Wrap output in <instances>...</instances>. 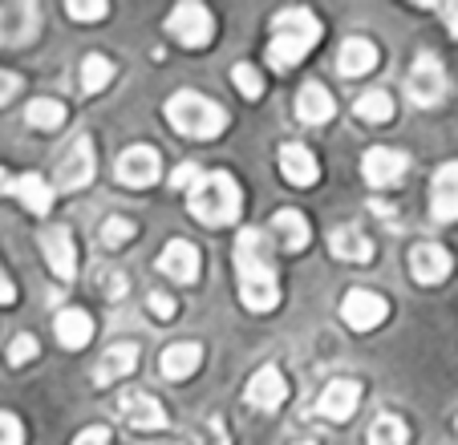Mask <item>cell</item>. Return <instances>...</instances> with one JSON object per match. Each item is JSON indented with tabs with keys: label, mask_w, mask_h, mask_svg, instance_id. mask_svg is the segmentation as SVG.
Listing matches in <instances>:
<instances>
[{
	"label": "cell",
	"mask_w": 458,
	"mask_h": 445,
	"mask_svg": "<svg viewBox=\"0 0 458 445\" xmlns=\"http://www.w3.org/2000/svg\"><path fill=\"white\" fill-rule=\"evenodd\" d=\"M235 272H240V300L248 312H272L280 304V280L272 264L268 235L248 227L235 239Z\"/></svg>",
	"instance_id": "1"
},
{
	"label": "cell",
	"mask_w": 458,
	"mask_h": 445,
	"mask_svg": "<svg viewBox=\"0 0 458 445\" xmlns=\"http://www.w3.org/2000/svg\"><path fill=\"white\" fill-rule=\"evenodd\" d=\"M187 206H191V214L199 222H208V227H227V222H235L243 211L240 182L224 171L203 174L199 187L187 190Z\"/></svg>",
	"instance_id": "2"
},
{
	"label": "cell",
	"mask_w": 458,
	"mask_h": 445,
	"mask_svg": "<svg viewBox=\"0 0 458 445\" xmlns=\"http://www.w3.org/2000/svg\"><path fill=\"white\" fill-rule=\"evenodd\" d=\"M320 41V21L312 17L309 9H288L276 17L272 25V45H268V65L288 69L301 65L304 57L312 53V45Z\"/></svg>",
	"instance_id": "3"
},
{
	"label": "cell",
	"mask_w": 458,
	"mask_h": 445,
	"mask_svg": "<svg viewBox=\"0 0 458 445\" xmlns=\"http://www.w3.org/2000/svg\"><path fill=\"white\" fill-rule=\"evenodd\" d=\"M166 118L182 138H199V142H211V138H219V130H227L224 105H216L203 94H191V89H179L166 102Z\"/></svg>",
	"instance_id": "4"
},
{
	"label": "cell",
	"mask_w": 458,
	"mask_h": 445,
	"mask_svg": "<svg viewBox=\"0 0 458 445\" xmlns=\"http://www.w3.org/2000/svg\"><path fill=\"white\" fill-rule=\"evenodd\" d=\"M166 33H171L182 49H208L211 37H216V21H211L208 4L187 0V4H179V9L166 17Z\"/></svg>",
	"instance_id": "5"
},
{
	"label": "cell",
	"mask_w": 458,
	"mask_h": 445,
	"mask_svg": "<svg viewBox=\"0 0 458 445\" xmlns=\"http://www.w3.org/2000/svg\"><path fill=\"white\" fill-rule=\"evenodd\" d=\"M406 89H410V102L422 105V110L442 102V94H446V69H442V61L434 57V53H422V57L414 61Z\"/></svg>",
	"instance_id": "6"
},
{
	"label": "cell",
	"mask_w": 458,
	"mask_h": 445,
	"mask_svg": "<svg viewBox=\"0 0 458 445\" xmlns=\"http://www.w3.org/2000/svg\"><path fill=\"white\" fill-rule=\"evenodd\" d=\"M389 316V304L381 300L377 291H365V288H353L341 300V320H345L353 332H373L381 320Z\"/></svg>",
	"instance_id": "7"
},
{
	"label": "cell",
	"mask_w": 458,
	"mask_h": 445,
	"mask_svg": "<svg viewBox=\"0 0 458 445\" xmlns=\"http://www.w3.org/2000/svg\"><path fill=\"white\" fill-rule=\"evenodd\" d=\"M41 251H45V259H49L57 280H65V283L78 280V248H73V235L65 231V227H45Z\"/></svg>",
	"instance_id": "8"
},
{
	"label": "cell",
	"mask_w": 458,
	"mask_h": 445,
	"mask_svg": "<svg viewBox=\"0 0 458 445\" xmlns=\"http://www.w3.org/2000/svg\"><path fill=\"white\" fill-rule=\"evenodd\" d=\"M37 25H41L37 4H29V0L0 4V45H29L37 37Z\"/></svg>",
	"instance_id": "9"
},
{
	"label": "cell",
	"mask_w": 458,
	"mask_h": 445,
	"mask_svg": "<svg viewBox=\"0 0 458 445\" xmlns=\"http://www.w3.org/2000/svg\"><path fill=\"white\" fill-rule=\"evenodd\" d=\"M406 166H410V158L402 150H389V146H373L361 158V171L369 187H394V182H402Z\"/></svg>",
	"instance_id": "10"
},
{
	"label": "cell",
	"mask_w": 458,
	"mask_h": 445,
	"mask_svg": "<svg viewBox=\"0 0 458 445\" xmlns=\"http://www.w3.org/2000/svg\"><path fill=\"white\" fill-rule=\"evenodd\" d=\"M89 179H94V142L81 134L78 142L70 146V155L61 158L57 187L61 190H81V187H89Z\"/></svg>",
	"instance_id": "11"
},
{
	"label": "cell",
	"mask_w": 458,
	"mask_h": 445,
	"mask_svg": "<svg viewBox=\"0 0 458 445\" xmlns=\"http://www.w3.org/2000/svg\"><path fill=\"white\" fill-rule=\"evenodd\" d=\"M163 163H158L155 146H130L126 155L118 158V182L122 187H150L158 179Z\"/></svg>",
	"instance_id": "12"
},
{
	"label": "cell",
	"mask_w": 458,
	"mask_h": 445,
	"mask_svg": "<svg viewBox=\"0 0 458 445\" xmlns=\"http://www.w3.org/2000/svg\"><path fill=\"white\" fill-rule=\"evenodd\" d=\"M284 401H288V381H284V373H280L276 365H264L256 377L248 381V405H256V409L272 413V409H280Z\"/></svg>",
	"instance_id": "13"
},
{
	"label": "cell",
	"mask_w": 458,
	"mask_h": 445,
	"mask_svg": "<svg viewBox=\"0 0 458 445\" xmlns=\"http://www.w3.org/2000/svg\"><path fill=\"white\" fill-rule=\"evenodd\" d=\"M357 405H361V385L357 381H329L317 401V413L325 421H349L357 413Z\"/></svg>",
	"instance_id": "14"
},
{
	"label": "cell",
	"mask_w": 458,
	"mask_h": 445,
	"mask_svg": "<svg viewBox=\"0 0 458 445\" xmlns=\"http://www.w3.org/2000/svg\"><path fill=\"white\" fill-rule=\"evenodd\" d=\"M450 267H454V259H450V251L442 243H418L410 251V275L418 283H442L450 275Z\"/></svg>",
	"instance_id": "15"
},
{
	"label": "cell",
	"mask_w": 458,
	"mask_h": 445,
	"mask_svg": "<svg viewBox=\"0 0 458 445\" xmlns=\"http://www.w3.org/2000/svg\"><path fill=\"white\" fill-rule=\"evenodd\" d=\"M118 413L126 417V425H134V429H166V409L150 393H134V389L122 393Z\"/></svg>",
	"instance_id": "16"
},
{
	"label": "cell",
	"mask_w": 458,
	"mask_h": 445,
	"mask_svg": "<svg viewBox=\"0 0 458 445\" xmlns=\"http://www.w3.org/2000/svg\"><path fill=\"white\" fill-rule=\"evenodd\" d=\"M158 267H163L174 283H195L199 280V251L187 239H171L163 248V256H158Z\"/></svg>",
	"instance_id": "17"
},
{
	"label": "cell",
	"mask_w": 458,
	"mask_h": 445,
	"mask_svg": "<svg viewBox=\"0 0 458 445\" xmlns=\"http://www.w3.org/2000/svg\"><path fill=\"white\" fill-rule=\"evenodd\" d=\"M280 174H284L293 187H312V182L320 179V166L309 146L288 142V146H280Z\"/></svg>",
	"instance_id": "18"
},
{
	"label": "cell",
	"mask_w": 458,
	"mask_h": 445,
	"mask_svg": "<svg viewBox=\"0 0 458 445\" xmlns=\"http://www.w3.org/2000/svg\"><path fill=\"white\" fill-rule=\"evenodd\" d=\"M139 368V344H114L94 368V385H114V381L130 377Z\"/></svg>",
	"instance_id": "19"
},
{
	"label": "cell",
	"mask_w": 458,
	"mask_h": 445,
	"mask_svg": "<svg viewBox=\"0 0 458 445\" xmlns=\"http://www.w3.org/2000/svg\"><path fill=\"white\" fill-rule=\"evenodd\" d=\"M430 211L438 222H454L458 219V163L442 166L434 174V195H430Z\"/></svg>",
	"instance_id": "20"
},
{
	"label": "cell",
	"mask_w": 458,
	"mask_h": 445,
	"mask_svg": "<svg viewBox=\"0 0 458 445\" xmlns=\"http://www.w3.org/2000/svg\"><path fill=\"white\" fill-rule=\"evenodd\" d=\"M199 365H203V348L199 344H191V340L171 344V348L158 357V373H163L166 381H187Z\"/></svg>",
	"instance_id": "21"
},
{
	"label": "cell",
	"mask_w": 458,
	"mask_h": 445,
	"mask_svg": "<svg viewBox=\"0 0 458 445\" xmlns=\"http://www.w3.org/2000/svg\"><path fill=\"white\" fill-rule=\"evenodd\" d=\"M296 113H301V122H309V126H325V122H333V113H337V102H333V94L320 81H309V86L301 89V97H296Z\"/></svg>",
	"instance_id": "22"
},
{
	"label": "cell",
	"mask_w": 458,
	"mask_h": 445,
	"mask_svg": "<svg viewBox=\"0 0 458 445\" xmlns=\"http://www.w3.org/2000/svg\"><path fill=\"white\" fill-rule=\"evenodd\" d=\"M53 332H57L61 348H86V344L94 340V320H89V312H81V308H65V312H57Z\"/></svg>",
	"instance_id": "23"
},
{
	"label": "cell",
	"mask_w": 458,
	"mask_h": 445,
	"mask_svg": "<svg viewBox=\"0 0 458 445\" xmlns=\"http://www.w3.org/2000/svg\"><path fill=\"white\" fill-rule=\"evenodd\" d=\"M9 195H17L21 206L33 214H49V206H53V187L41 179V174H17Z\"/></svg>",
	"instance_id": "24"
},
{
	"label": "cell",
	"mask_w": 458,
	"mask_h": 445,
	"mask_svg": "<svg viewBox=\"0 0 458 445\" xmlns=\"http://www.w3.org/2000/svg\"><path fill=\"white\" fill-rule=\"evenodd\" d=\"M337 65L345 78H365V73L377 65V49H373V41H365V37H349V41L341 45Z\"/></svg>",
	"instance_id": "25"
},
{
	"label": "cell",
	"mask_w": 458,
	"mask_h": 445,
	"mask_svg": "<svg viewBox=\"0 0 458 445\" xmlns=\"http://www.w3.org/2000/svg\"><path fill=\"white\" fill-rule=\"evenodd\" d=\"M272 231H276V239H280V248H284V251H304V248H309V239H312L309 219H304L301 211H276Z\"/></svg>",
	"instance_id": "26"
},
{
	"label": "cell",
	"mask_w": 458,
	"mask_h": 445,
	"mask_svg": "<svg viewBox=\"0 0 458 445\" xmlns=\"http://www.w3.org/2000/svg\"><path fill=\"white\" fill-rule=\"evenodd\" d=\"M329 248L337 259H345V264H369L373 259V243L365 239L357 227H337V231L329 235Z\"/></svg>",
	"instance_id": "27"
},
{
	"label": "cell",
	"mask_w": 458,
	"mask_h": 445,
	"mask_svg": "<svg viewBox=\"0 0 458 445\" xmlns=\"http://www.w3.org/2000/svg\"><path fill=\"white\" fill-rule=\"evenodd\" d=\"M110 81H114L110 57H102V53H89V57L81 61V89H86V94H102Z\"/></svg>",
	"instance_id": "28"
},
{
	"label": "cell",
	"mask_w": 458,
	"mask_h": 445,
	"mask_svg": "<svg viewBox=\"0 0 458 445\" xmlns=\"http://www.w3.org/2000/svg\"><path fill=\"white\" fill-rule=\"evenodd\" d=\"M25 122L33 130H57L61 122H65V105H61L57 97H37V102L25 110Z\"/></svg>",
	"instance_id": "29"
},
{
	"label": "cell",
	"mask_w": 458,
	"mask_h": 445,
	"mask_svg": "<svg viewBox=\"0 0 458 445\" xmlns=\"http://www.w3.org/2000/svg\"><path fill=\"white\" fill-rule=\"evenodd\" d=\"M357 118L361 122H389L394 118V97L386 94V89H369V94L357 97Z\"/></svg>",
	"instance_id": "30"
},
{
	"label": "cell",
	"mask_w": 458,
	"mask_h": 445,
	"mask_svg": "<svg viewBox=\"0 0 458 445\" xmlns=\"http://www.w3.org/2000/svg\"><path fill=\"white\" fill-rule=\"evenodd\" d=\"M406 441H410L406 421L389 417V413H381V417L373 421V429H369V445H406Z\"/></svg>",
	"instance_id": "31"
},
{
	"label": "cell",
	"mask_w": 458,
	"mask_h": 445,
	"mask_svg": "<svg viewBox=\"0 0 458 445\" xmlns=\"http://www.w3.org/2000/svg\"><path fill=\"white\" fill-rule=\"evenodd\" d=\"M232 81H235V89H240L248 102H259V94H264V78H259V69L248 65V61H240V65L232 69Z\"/></svg>",
	"instance_id": "32"
},
{
	"label": "cell",
	"mask_w": 458,
	"mask_h": 445,
	"mask_svg": "<svg viewBox=\"0 0 458 445\" xmlns=\"http://www.w3.org/2000/svg\"><path fill=\"white\" fill-rule=\"evenodd\" d=\"M130 239H134V222L122 219V214H110L102 227V243L106 248H122V243H130Z\"/></svg>",
	"instance_id": "33"
},
{
	"label": "cell",
	"mask_w": 458,
	"mask_h": 445,
	"mask_svg": "<svg viewBox=\"0 0 458 445\" xmlns=\"http://www.w3.org/2000/svg\"><path fill=\"white\" fill-rule=\"evenodd\" d=\"M94 283H98V291H102L106 300H122V296H126V275L114 272V267H98Z\"/></svg>",
	"instance_id": "34"
},
{
	"label": "cell",
	"mask_w": 458,
	"mask_h": 445,
	"mask_svg": "<svg viewBox=\"0 0 458 445\" xmlns=\"http://www.w3.org/2000/svg\"><path fill=\"white\" fill-rule=\"evenodd\" d=\"M70 13L73 21H102L106 13H110V4H106V0H70Z\"/></svg>",
	"instance_id": "35"
},
{
	"label": "cell",
	"mask_w": 458,
	"mask_h": 445,
	"mask_svg": "<svg viewBox=\"0 0 458 445\" xmlns=\"http://www.w3.org/2000/svg\"><path fill=\"white\" fill-rule=\"evenodd\" d=\"M195 445H232V441H227V429L219 425V417H208L199 425V433H195Z\"/></svg>",
	"instance_id": "36"
},
{
	"label": "cell",
	"mask_w": 458,
	"mask_h": 445,
	"mask_svg": "<svg viewBox=\"0 0 458 445\" xmlns=\"http://www.w3.org/2000/svg\"><path fill=\"white\" fill-rule=\"evenodd\" d=\"M0 445H25V429L13 413H0Z\"/></svg>",
	"instance_id": "37"
},
{
	"label": "cell",
	"mask_w": 458,
	"mask_h": 445,
	"mask_svg": "<svg viewBox=\"0 0 458 445\" xmlns=\"http://www.w3.org/2000/svg\"><path fill=\"white\" fill-rule=\"evenodd\" d=\"M33 357H37V340H33V336H17V340L9 344V365H29Z\"/></svg>",
	"instance_id": "38"
},
{
	"label": "cell",
	"mask_w": 458,
	"mask_h": 445,
	"mask_svg": "<svg viewBox=\"0 0 458 445\" xmlns=\"http://www.w3.org/2000/svg\"><path fill=\"white\" fill-rule=\"evenodd\" d=\"M147 308H150V316H158V320H171L174 312H179V308H174V300H171V296H163V291H150Z\"/></svg>",
	"instance_id": "39"
},
{
	"label": "cell",
	"mask_w": 458,
	"mask_h": 445,
	"mask_svg": "<svg viewBox=\"0 0 458 445\" xmlns=\"http://www.w3.org/2000/svg\"><path fill=\"white\" fill-rule=\"evenodd\" d=\"M199 179H203V171H199V166H195V163H187V166H179V171H174V187H191V190H195V187H199Z\"/></svg>",
	"instance_id": "40"
},
{
	"label": "cell",
	"mask_w": 458,
	"mask_h": 445,
	"mask_svg": "<svg viewBox=\"0 0 458 445\" xmlns=\"http://www.w3.org/2000/svg\"><path fill=\"white\" fill-rule=\"evenodd\" d=\"M73 445H110V429L106 425H94V429H81L78 437H73Z\"/></svg>",
	"instance_id": "41"
},
{
	"label": "cell",
	"mask_w": 458,
	"mask_h": 445,
	"mask_svg": "<svg viewBox=\"0 0 458 445\" xmlns=\"http://www.w3.org/2000/svg\"><path fill=\"white\" fill-rule=\"evenodd\" d=\"M17 94H21V78H17V73H4V69H0V105H9Z\"/></svg>",
	"instance_id": "42"
},
{
	"label": "cell",
	"mask_w": 458,
	"mask_h": 445,
	"mask_svg": "<svg viewBox=\"0 0 458 445\" xmlns=\"http://www.w3.org/2000/svg\"><path fill=\"white\" fill-rule=\"evenodd\" d=\"M0 304L9 308V304H17V288H13V280L4 272H0Z\"/></svg>",
	"instance_id": "43"
},
{
	"label": "cell",
	"mask_w": 458,
	"mask_h": 445,
	"mask_svg": "<svg viewBox=\"0 0 458 445\" xmlns=\"http://www.w3.org/2000/svg\"><path fill=\"white\" fill-rule=\"evenodd\" d=\"M446 25H450V33L458 37V4H450V9H446Z\"/></svg>",
	"instance_id": "44"
},
{
	"label": "cell",
	"mask_w": 458,
	"mask_h": 445,
	"mask_svg": "<svg viewBox=\"0 0 458 445\" xmlns=\"http://www.w3.org/2000/svg\"><path fill=\"white\" fill-rule=\"evenodd\" d=\"M9 190H13V179H9L4 171H0V195H9Z\"/></svg>",
	"instance_id": "45"
},
{
	"label": "cell",
	"mask_w": 458,
	"mask_h": 445,
	"mask_svg": "<svg viewBox=\"0 0 458 445\" xmlns=\"http://www.w3.org/2000/svg\"><path fill=\"white\" fill-rule=\"evenodd\" d=\"M296 445H312V441H296Z\"/></svg>",
	"instance_id": "46"
},
{
	"label": "cell",
	"mask_w": 458,
	"mask_h": 445,
	"mask_svg": "<svg viewBox=\"0 0 458 445\" xmlns=\"http://www.w3.org/2000/svg\"><path fill=\"white\" fill-rule=\"evenodd\" d=\"M454 433H458V421H454Z\"/></svg>",
	"instance_id": "47"
}]
</instances>
